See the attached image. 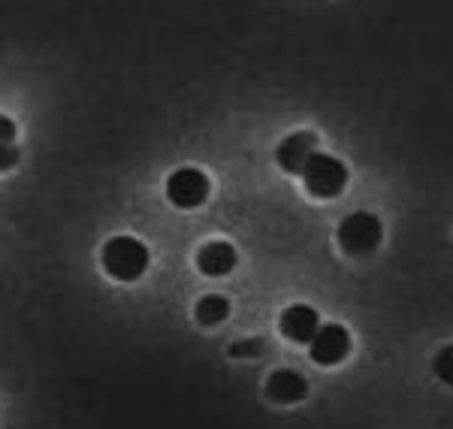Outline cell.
Segmentation results:
<instances>
[{"instance_id":"9c48e42d","label":"cell","mask_w":453,"mask_h":429,"mask_svg":"<svg viewBox=\"0 0 453 429\" xmlns=\"http://www.w3.org/2000/svg\"><path fill=\"white\" fill-rule=\"evenodd\" d=\"M239 264V254L230 242H206L196 254V266H200L203 275L209 279H221V275H230Z\"/></svg>"},{"instance_id":"8992f818","label":"cell","mask_w":453,"mask_h":429,"mask_svg":"<svg viewBox=\"0 0 453 429\" xmlns=\"http://www.w3.org/2000/svg\"><path fill=\"white\" fill-rule=\"evenodd\" d=\"M314 151H318V136H314L311 130H296V134L284 136L279 142V149H275V164H279L284 172L299 176V170H303Z\"/></svg>"},{"instance_id":"7c38bea8","label":"cell","mask_w":453,"mask_h":429,"mask_svg":"<svg viewBox=\"0 0 453 429\" xmlns=\"http://www.w3.org/2000/svg\"><path fill=\"white\" fill-rule=\"evenodd\" d=\"M260 339H248L242 345H233L230 348V357H254V354H260Z\"/></svg>"},{"instance_id":"52a82bcc","label":"cell","mask_w":453,"mask_h":429,"mask_svg":"<svg viewBox=\"0 0 453 429\" xmlns=\"http://www.w3.org/2000/svg\"><path fill=\"white\" fill-rule=\"evenodd\" d=\"M320 326V315L305 303L288 305L279 318V330L288 341H296V345H309V339L314 336V330Z\"/></svg>"},{"instance_id":"6da1fadb","label":"cell","mask_w":453,"mask_h":429,"mask_svg":"<svg viewBox=\"0 0 453 429\" xmlns=\"http://www.w3.org/2000/svg\"><path fill=\"white\" fill-rule=\"evenodd\" d=\"M149 245L136 236H112L104 245V269L115 281H140L149 269Z\"/></svg>"},{"instance_id":"5bb4252c","label":"cell","mask_w":453,"mask_h":429,"mask_svg":"<svg viewBox=\"0 0 453 429\" xmlns=\"http://www.w3.org/2000/svg\"><path fill=\"white\" fill-rule=\"evenodd\" d=\"M450 348H444V351L441 354H438V360H435V375L438 378H444V384H450Z\"/></svg>"},{"instance_id":"5b68a950","label":"cell","mask_w":453,"mask_h":429,"mask_svg":"<svg viewBox=\"0 0 453 429\" xmlns=\"http://www.w3.org/2000/svg\"><path fill=\"white\" fill-rule=\"evenodd\" d=\"M309 354L320 366H335L350 354V333L342 324H324L309 339Z\"/></svg>"},{"instance_id":"ba28073f","label":"cell","mask_w":453,"mask_h":429,"mask_svg":"<svg viewBox=\"0 0 453 429\" xmlns=\"http://www.w3.org/2000/svg\"><path fill=\"white\" fill-rule=\"evenodd\" d=\"M266 396L279 405H294L309 396V381L296 369H275L266 381Z\"/></svg>"},{"instance_id":"277c9868","label":"cell","mask_w":453,"mask_h":429,"mask_svg":"<svg viewBox=\"0 0 453 429\" xmlns=\"http://www.w3.org/2000/svg\"><path fill=\"white\" fill-rule=\"evenodd\" d=\"M211 194V181L203 170L196 166H181L166 179V200L175 209H196L209 200Z\"/></svg>"},{"instance_id":"30bf717a","label":"cell","mask_w":453,"mask_h":429,"mask_svg":"<svg viewBox=\"0 0 453 429\" xmlns=\"http://www.w3.org/2000/svg\"><path fill=\"white\" fill-rule=\"evenodd\" d=\"M194 315L203 326H218L230 318V300H226V296H218V294H209L196 303Z\"/></svg>"},{"instance_id":"7a4b0ae2","label":"cell","mask_w":453,"mask_h":429,"mask_svg":"<svg viewBox=\"0 0 453 429\" xmlns=\"http://www.w3.org/2000/svg\"><path fill=\"white\" fill-rule=\"evenodd\" d=\"M303 176V185L311 197L318 200H333L345 191L348 185V166L333 155H324V151H314V155L305 161V166L299 170Z\"/></svg>"},{"instance_id":"4fadbf2b","label":"cell","mask_w":453,"mask_h":429,"mask_svg":"<svg viewBox=\"0 0 453 429\" xmlns=\"http://www.w3.org/2000/svg\"><path fill=\"white\" fill-rule=\"evenodd\" d=\"M19 130H16V121L10 115H0V142H16Z\"/></svg>"},{"instance_id":"3957f363","label":"cell","mask_w":453,"mask_h":429,"mask_svg":"<svg viewBox=\"0 0 453 429\" xmlns=\"http://www.w3.org/2000/svg\"><path fill=\"white\" fill-rule=\"evenodd\" d=\"M384 239V227L372 212H354L339 224V245L350 257H369L378 251Z\"/></svg>"},{"instance_id":"8fae6325","label":"cell","mask_w":453,"mask_h":429,"mask_svg":"<svg viewBox=\"0 0 453 429\" xmlns=\"http://www.w3.org/2000/svg\"><path fill=\"white\" fill-rule=\"evenodd\" d=\"M19 164V149L16 142H0V172L12 170Z\"/></svg>"}]
</instances>
